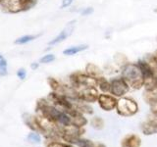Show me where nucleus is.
Listing matches in <instances>:
<instances>
[{
  "label": "nucleus",
  "instance_id": "aec40b11",
  "mask_svg": "<svg viewBox=\"0 0 157 147\" xmlns=\"http://www.w3.org/2000/svg\"><path fill=\"white\" fill-rule=\"evenodd\" d=\"M38 36H39V34H37V36H24L22 37L18 38L17 40L15 41V43L16 44H25V43H28L29 41L34 40V39Z\"/></svg>",
  "mask_w": 157,
  "mask_h": 147
},
{
  "label": "nucleus",
  "instance_id": "bb28decb",
  "mask_svg": "<svg viewBox=\"0 0 157 147\" xmlns=\"http://www.w3.org/2000/svg\"><path fill=\"white\" fill-rule=\"evenodd\" d=\"M74 1H75V0H62L61 8L64 9V8H67V7H69V6H71Z\"/></svg>",
  "mask_w": 157,
  "mask_h": 147
},
{
  "label": "nucleus",
  "instance_id": "423d86ee",
  "mask_svg": "<svg viewBox=\"0 0 157 147\" xmlns=\"http://www.w3.org/2000/svg\"><path fill=\"white\" fill-rule=\"evenodd\" d=\"M97 103L103 111L110 112L116 110L118 98L113 96L110 93H100L99 96H98Z\"/></svg>",
  "mask_w": 157,
  "mask_h": 147
},
{
  "label": "nucleus",
  "instance_id": "6e6552de",
  "mask_svg": "<svg viewBox=\"0 0 157 147\" xmlns=\"http://www.w3.org/2000/svg\"><path fill=\"white\" fill-rule=\"evenodd\" d=\"M142 98L149 106L150 112L157 113V88L153 90H144Z\"/></svg>",
  "mask_w": 157,
  "mask_h": 147
},
{
  "label": "nucleus",
  "instance_id": "a878e982",
  "mask_svg": "<svg viewBox=\"0 0 157 147\" xmlns=\"http://www.w3.org/2000/svg\"><path fill=\"white\" fill-rule=\"evenodd\" d=\"M17 76L19 77V78H21V80H25L27 77V72L25 69H20L17 73Z\"/></svg>",
  "mask_w": 157,
  "mask_h": 147
},
{
  "label": "nucleus",
  "instance_id": "5701e85b",
  "mask_svg": "<svg viewBox=\"0 0 157 147\" xmlns=\"http://www.w3.org/2000/svg\"><path fill=\"white\" fill-rule=\"evenodd\" d=\"M55 55L54 54H46V55H44L43 57L40 58V60H39V63L41 64H48V63H51L53 61H55Z\"/></svg>",
  "mask_w": 157,
  "mask_h": 147
},
{
  "label": "nucleus",
  "instance_id": "473e14b6",
  "mask_svg": "<svg viewBox=\"0 0 157 147\" xmlns=\"http://www.w3.org/2000/svg\"><path fill=\"white\" fill-rule=\"evenodd\" d=\"M63 147H73V146H72L70 143H69V144H66V143H65V144H64V146H63Z\"/></svg>",
  "mask_w": 157,
  "mask_h": 147
},
{
  "label": "nucleus",
  "instance_id": "cd10ccee",
  "mask_svg": "<svg viewBox=\"0 0 157 147\" xmlns=\"http://www.w3.org/2000/svg\"><path fill=\"white\" fill-rule=\"evenodd\" d=\"M7 66V61L2 55H0V67H6Z\"/></svg>",
  "mask_w": 157,
  "mask_h": 147
},
{
  "label": "nucleus",
  "instance_id": "c85d7f7f",
  "mask_svg": "<svg viewBox=\"0 0 157 147\" xmlns=\"http://www.w3.org/2000/svg\"><path fill=\"white\" fill-rule=\"evenodd\" d=\"M7 75V69L6 67H0V76Z\"/></svg>",
  "mask_w": 157,
  "mask_h": 147
},
{
  "label": "nucleus",
  "instance_id": "2f4dec72",
  "mask_svg": "<svg viewBox=\"0 0 157 147\" xmlns=\"http://www.w3.org/2000/svg\"><path fill=\"white\" fill-rule=\"evenodd\" d=\"M153 55H154V57H155V59H156V62H157V49H156V50L154 51Z\"/></svg>",
  "mask_w": 157,
  "mask_h": 147
},
{
  "label": "nucleus",
  "instance_id": "20e7f679",
  "mask_svg": "<svg viewBox=\"0 0 157 147\" xmlns=\"http://www.w3.org/2000/svg\"><path fill=\"white\" fill-rule=\"evenodd\" d=\"M131 90V87L129 85L124 77L121 76L115 77L110 80V91L109 93L117 98H121L123 96H126L128 92Z\"/></svg>",
  "mask_w": 157,
  "mask_h": 147
},
{
  "label": "nucleus",
  "instance_id": "4468645a",
  "mask_svg": "<svg viewBox=\"0 0 157 147\" xmlns=\"http://www.w3.org/2000/svg\"><path fill=\"white\" fill-rule=\"evenodd\" d=\"M97 80V88L100 93H109L110 91V81L102 76L96 78Z\"/></svg>",
  "mask_w": 157,
  "mask_h": 147
},
{
  "label": "nucleus",
  "instance_id": "2eb2a0df",
  "mask_svg": "<svg viewBox=\"0 0 157 147\" xmlns=\"http://www.w3.org/2000/svg\"><path fill=\"white\" fill-rule=\"evenodd\" d=\"M76 109L78 110L83 115H92L93 114V108L90 106V103L82 102V101H77L75 102Z\"/></svg>",
  "mask_w": 157,
  "mask_h": 147
},
{
  "label": "nucleus",
  "instance_id": "9d476101",
  "mask_svg": "<svg viewBox=\"0 0 157 147\" xmlns=\"http://www.w3.org/2000/svg\"><path fill=\"white\" fill-rule=\"evenodd\" d=\"M69 116L71 117V122L72 125L78 126V127H83L85 126H86L87 124V119L86 118V116L81 113L78 110H74L71 114H69Z\"/></svg>",
  "mask_w": 157,
  "mask_h": 147
},
{
  "label": "nucleus",
  "instance_id": "f3484780",
  "mask_svg": "<svg viewBox=\"0 0 157 147\" xmlns=\"http://www.w3.org/2000/svg\"><path fill=\"white\" fill-rule=\"evenodd\" d=\"M90 124V126L92 127V129L96 130H101L104 129V126H105L104 120H103L102 118L99 116H95V117L91 118Z\"/></svg>",
  "mask_w": 157,
  "mask_h": 147
},
{
  "label": "nucleus",
  "instance_id": "0eeeda50",
  "mask_svg": "<svg viewBox=\"0 0 157 147\" xmlns=\"http://www.w3.org/2000/svg\"><path fill=\"white\" fill-rule=\"evenodd\" d=\"M75 24H76V21L74 20V21H71L70 23H68V24L66 26V28L63 29V31L60 32V33L58 34L56 37H54L52 40H50L48 42V45H56V44H59L61 43L62 41H64L65 39H67L69 36H71L73 33V31H74V28H75Z\"/></svg>",
  "mask_w": 157,
  "mask_h": 147
},
{
  "label": "nucleus",
  "instance_id": "1a4fd4ad",
  "mask_svg": "<svg viewBox=\"0 0 157 147\" xmlns=\"http://www.w3.org/2000/svg\"><path fill=\"white\" fill-rule=\"evenodd\" d=\"M121 147H141V139L139 135L129 134L121 140Z\"/></svg>",
  "mask_w": 157,
  "mask_h": 147
},
{
  "label": "nucleus",
  "instance_id": "9b49d317",
  "mask_svg": "<svg viewBox=\"0 0 157 147\" xmlns=\"http://www.w3.org/2000/svg\"><path fill=\"white\" fill-rule=\"evenodd\" d=\"M85 72L88 76H90L94 78H98L102 76H104V71L94 63H87L85 67Z\"/></svg>",
  "mask_w": 157,
  "mask_h": 147
},
{
  "label": "nucleus",
  "instance_id": "6ab92c4d",
  "mask_svg": "<svg viewBox=\"0 0 157 147\" xmlns=\"http://www.w3.org/2000/svg\"><path fill=\"white\" fill-rule=\"evenodd\" d=\"M48 83L49 85L51 86L53 92H57V93H61L62 89H63V85H61L57 80L53 77H49L48 78Z\"/></svg>",
  "mask_w": 157,
  "mask_h": 147
},
{
  "label": "nucleus",
  "instance_id": "393cba45",
  "mask_svg": "<svg viewBox=\"0 0 157 147\" xmlns=\"http://www.w3.org/2000/svg\"><path fill=\"white\" fill-rule=\"evenodd\" d=\"M93 12H94V9H93V7H86V8H83L82 10L81 15H82V16H90V15H91Z\"/></svg>",
  "mask_w": 157,
  "mask_h": 147
},
{
  "label": "nucleus",
  "instance_id": "412c9836",
  "mask_svg": "<svg viewBox=\"0 0 157 147\" xmlns=\"http://www.w3.org/2000/svg\"><path fill=\"white\" fill-rule=\"evenodd\" d=\"M27 139L29 141V142H32V143H39L40 142V135H39L37 132H31V134H29L28 137H27Z\"/></svg>",
  "mask_w": 157,
  "mask_h": 147
},
{
  "label": "nucleus",
  "instance_id": "ddd939ff",
  "mask_svg": "<svg viewBox=\"0 0 157 147\" xmlns=\"http://www.w3.org/2000/svg\"><path fill=\"white\" fill-rule=\"evenodd\" d=\"M129 59L128 57L125 55L124 53H121V52H116L113 56V64L115 66H117L119 69L123 68L127 63H129Z\"/></svg>",
  "mask_w": 157,
  "mask_h": 147
},
{
  "label": "nucleus",
  "instance_id": "f8f14e48",
  "mask_svg": "<svg viewBox=\"0 0 157 147\" xmlns=\"http://www.w3.org/2000/svg\"><path fill=\"white\" fill-rule=\"evenodd\" d=\"M87 44H78V45H75V46H70L66 48L65 50L63 51V54L66 56H74L78 53H81L82 51H86L88 49Z\"/></svg>",
  "mask_w": 157,
  "mask_h": 147
},
{
  "label": "nucleus",
  "instance_id": "f03ea898",
  "mask_svg": "<svg viewBox=\"0 0 157 147\" xmlns=\"http://www.w3.org/2000/svg\"><path fill=\"white\" fill-rule=\"evenodd\" d=\"M139 110L140 106L134 98L129 96H123L121 98H118L116 112L119 116L125 118L132 117L139 113Z\"/></svg>",
  "mask_w": 157,
  "mask_h": 147
},
{
  "label": "nucleus",
  "instance_id": "4be33fe9",
  "mask_svg": "<svg viewBox=\"0 0 157 147\" xmlns=\"http://www.w3.org/2000/svg\"><path fill=\"white\" fill-rule=\"evenodd\" d=\"M146 122L150 124L151 126H153L154 127L157 129V113L150 112V114L147 116V120Z\"/></svg>",
  "mask_w": 157,
  "mask_h": 147
},
{
  "label": "nucleus",
  "instance_id": "39448f33",
  "mask_svg": "<svg viewBox=\"0 0 157 147\" xmlns=\"http://www.w3.org/2000/svg\"><path fill=\"white\" fill-rule=\"evenodd\" d=\"M78 91V101L86 102V103H95L97 102L98 96L100 92L97 87L94 86H88V87H82L80 89H77Z\"/></svg>",
  "mask_w": 157,
  "mask_h": 147
},
{
  "label": "nucleus",
  "instance_id": "f704fd0d",
  "mask_svg": "<svg viewBox=\"0 0 157 147\" xmlns=\"http://www.w3.org/2000/svg\"><path fill=\"white\" fill-rule=\"evenodd\" d=\"M154 12H155V13H157V7H156V8L154 9Z\"/></svg>",
  "mask_w": 157,
  "mask_h": 147
},
{
  "label": "nucleus",
  "instance_id": "7c9ffc66",
  "mask_svg": "<svg viewBox=\"0 0 157 147\" xmlns=\"http://www.w3.org/2000/svg\"><path fill=\"white\" fill-rule=\"evenodd\" d=\"M31 67H32V69H33V70H36V69H37V67H38V63H33V64H32Z\"/></svg>",
  "mask_w": 157,
  "mask_h": 147
},
{
  "label": "nucleus",
  "instance_id": "7ed1b4c3",
  "mask_svg": "<svg viewBox=\"0 0 157 147\" xmlns=\"http://www.w3.org/2000/svg\"><path fill=\"white\" fill-rule=\"evenodd\" d=\"M70 85L76 89L88 86L97 87V80L88 76L86 72H75L70 76Z\"/></svg>",
  "mask_w": 157,
  "mask_h": 147
},
{
  "label": "nucleus",
  "instance_id": "f257e3e1",
  "mask_svg": "<svg viewBox=\"0 0 157 147\" xmlns=\"http://www.w3.org/2000/svg\"><path fill=\"white\" fill-rule=\"evenodd\" d=\"M120 76L129 83L131 89L140 90L144 88V81L136 62H129L120 69Z\"/></svg>",
  "mask_w": 157,
  "mask_h": 147
},
{
  "label": "nucleus",
  "instance_id": "72a5a7b5",
  "mask_svg": "<svg viewBox=\"0 0 157 147\" xmlns=\"http://www.w3.org/2000/svg\"><path fill=\"white\" fill-rule=\"evenodd\" d=\"M155 77H156V81H157V69H156V71H155Z\"/></svg>",
  "mask_w": 157,
  "mask_h": 147
},
{
  "label": "nucleus",
  "instance_id": "c756f323",
  "mask_svg": "<svg viewBox=\"0 0 157 147\" xmlns=\"http://www.w3.org/2000/svg\"><path fill=\"white\" fill-rule=\"evenodd\" d=\"M93 147H106V145L104 143H102V142H96V143H94Z\"/></svg>",
  "mask_w": 157,
  "mask_h": 147
},
{
  "label": "nucleus",
  "instance_id": "a211bd4d",
  "mask_svg": "<svg viewBox=\"0 0 157 147\" xmlns=\"http://www.w3.org/2000/svg\"><path fill=\"white\" fill-rule=\"evenodd\" d=\"M140 130L142 131V134L144 135H153L157 134V129L154 127L153 126H151L150 124H148L146 121L144 122L140 125Z\"/></svg>",
  "mask_w": 157,
  "mask_h": 147
},
{
  "label": "nucleus",
  "instance_id": "dca6fc26",
  "mask_svg": "<svg viewBox=\"0 0 157 147\" xmlns=\"http://www.w3.org/2000/svg\"><path fill=\"white\" fill-rule=\"evenodd\" d=\"M94 143L95 142H93L90 139H86V138H83V137L80 136V137H77V138L74 139L71 144L77 145L78 147H93L94 146Z\"/></svg>",
  "mask_w": 157,
  "mask_h": 147
},
{
  "label": "nucleus",
  "instance_id": "b1692460",
  "mask_svg": "<svg viewBox=\"0 0 157 147\" xmlns=\"http://www.w3.org/2000/svg\"><path fill=\"white\" fill-rule=\"evenodd\" d=\"M64 144H65V143L60 142L58 139L49 138V140L46 142V147H63Z\"/></svg>",
  "mask_w": 157,
  "mask_h": 147
}]
</instances>
